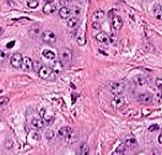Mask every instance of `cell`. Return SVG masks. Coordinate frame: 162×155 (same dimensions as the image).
Returning a JSON list of instances; mask_svg holds the SVG:
<instances>
[{"label":"cell","instance_id":"6da1fadb","mask_svg":"<svg viewBox=\"0 0 162 155\" xmlns=\"http://www.w3.org/2000/svg\"><path fill=\"white\" fill-rule=\"evenodd\" d=\"M59 58H60V64L65 68H69L73 63V53L69 48H61L59 52Z\"/></svg>","mask_w":162,"mask_h":155},{"label":"cell","instance_id":"7a4b0ae2","mask_svg":"<svg viewBox=\"0 0 162 155\" xmlns=\"http://www.w3.org/2000/svg\"><path fill=\"white\" fill-rule=\"evenodd\" d=\"M109 17H112L111 20V25H112V29L114 31H119L123 27V20L119 17L118 15H116L114 11H109Z\"/></svg>","mask_w":162,"mask_h":155},{"label":"cell","instance_id":"3957f363","mask_svg":"<svg viewBox=\"0 0 162 155\" xmlns=\"http://www.w3.org/2000/svg\"><path fill=\"white\" fill-rule=\"evenodd\" d=\"M125 90V85L121 81H116L111 85V93L113 94L114 96H121Z\"/></svg>","mask_w":162,"mask_h":155},{"label":"cell","instance_id":"277c9868","mask_svg":"<svg viewBox=\"0 0 162 155\" xmlns=\"http://www.w3.org/2000/svg\"><path fill=\"white\" fill-rule=\"evenodd\" d=\"M42 41L47 44H54L55 41H57V36L53 31H44L42 33Z\"/></svg>","mask_w":162,"mask_h":155},{"label":"cell","instance_id":"5b68a950","mask_svg":"<svg viewBox=\"0 0 162 155\" xmlns=\"http://www.w3.org/2000/svg\"><path fill=\"white\" fill-rule=\"evenodd\" d=\"M42 27L37 24H33L31 27H30V30H29V34H30V37L33 38V39H36V38H39L42 37Z\"/></svg>","mask_w":162,"mask_h":155},{"label":"cell","instance_id":"8992f818","mask_svg":"<svg viewBox=\"0 0 162 155\" xmlns=\"http://www.w3.org/2000/svg\"><path fill=\"white\" fill-rule=\"evenodd\" d=\"M111 105H112V107L116 108V110H122L123 107H125L126 101H125V98L122 97V96H116L113 100L111 101Z\"/></svg>","mask_w":162,"mask_h":155},{"label":"cell","instance_id":"52a82bcc","mask_svg":"<svg viewBox=\"0 0 162 155\" xmlns=\"http://www.w3.org/2000/svg\"><path fill=\"white\" fill-rule=\"evenodd\" d=\"M22 60H24V58H22V55H21V53H14L10 58V63L14 68H21Z\"/></svg>","mask_w":162,"mask_h":155},{"label":"cell","instance_id":"ba28073f","mask_svg":"<svg viewBox=\"0 0 162 155\" xmlns=\"http://www.w3.org/2000/svg\"><path fill=\"white\" fill-rule=\"evenodd\" d=\"M54 72L53 70L49 68V67H42L41 69H39V72H38V75L42 78V79H51L52 78V74H53Z\"/></svg>","mask_w":162,"mask_h":155},{"label":"cell","instance_id":"9c48e42d","mask_svg":"<svg viewBox=\"0 0 162 155\" xmlns=\"http://www.w3.org/2000/svg\"><path fill=\"white\" fill-rule=\"evenodd\" d=\"M138 101L140 103H144V105H149L153 101V97L151 94H147V93H143L138 96Z\"/></svg>","mask_w":162,"mask_h":155},{"label":"cell","instance_id":"30bf717a","mask_svg":"<svg viewBox=\"0 0 162 155\" xmlns=\"http://www.w3.org/2000/svg\"><path fill=\"white\" fill-rule=\"evenodd\" d=\"M104 20V12L102 10H97L92 14V17H91V21L92 24H101Z\"/></svg>","mask_w":162,"mask_h":155},{"label":"cell","instance_id":"8fae6325","mask_svg":"<svg viewBox=\"0 0 162 155\" xmlns=\"http://www.w3.org/2000/svg\"><path fill=\"white\" fill-rule=\"evenodd\" d=\"M96 41L98 42V43H102V44H106L107 46L109 42H111V38L107 33H104V32H100V33H97L96 34Z\"/></svg>","mask_w":162,"mask_h":155},{"label":"cell","instance_id":"7c38bea8","mask_svg":"<svg viewBox=\"0 0 162 155\" xmlns=\"http://www.w3.org/2000/svg\"><path fill=\"white\" fill-rule=\"evenodd\" d=\"M71 134H73V129L70 128V127H61V128L59 129V132H58L59 138H63V139L69 138Z\"/></svg>","mask_w":162,"mask_h":155},{"label":"cell","instance_id":"4fadbf2b","mask_svg":"<svg viewBox=\"0 0 162 155\" xmlns=\"http://www.w3.org/2000/svg\"><path fill=\"white\" fill-rule=\"evenodd\" d=\"M21 68H22L25 72H30V70L33 69V62L31 58L29 57H25L24 60H22V65H21Z\"/></svg>","mask_w":162,"mask_h":155},{"label":"cell","instance_id":"5bb4252c","mask_svg":"<svg viewBox=\"0 0 162 155\" xmlns=\"http://www.w3.org/2000/svg\"><path fill=\"white\" fill-rule=\"evenodd\" d=\"M43 126H44V121H43V119H41V118H32V121H31V127H32V128L41 129Z\"/></svg>","mask_w":162,"mask_h":155},{"label":"cell","instance_id":"9a60e30c","mask_svg":"<svg viewBox=\"0 0 162 155\" xmlns=\"http://www.w3.org/2000/svg\"><path fill=\"white\" fill-rule=\"evenodd\" d=\"M90 154V148L86 143H82L77 148V155H88Z\"/></svg>","mask_w":162,"mask_h":155},{"label":"cell","instance_id":"2e32d148","mask_svg":"<svg viewBox=\"0 0 162 155\" xmlns=\"http://www.w3.org/2000/svg\"><path fill=\"white\" fill-rule=\"evenodd\" d=\"M133 83L135 84V85H138V86H145L146 85V79L143 75H136L133 79Z\"/></svg>","mask_w":162,"mask_h":155},{"label":"cell","instance_id":"e0dca14e","mask_svg":"<svg viewBox=\"0 0 162 155\" xmlns=\"http://www.w3.org/2000/svg\"><path fill=\"white\" fill-rule=\"evenodd\" d=\"M153 15L156 19L162 20V5H155L153 6Z\"/></svg>","mask_w":162,"mask_h":155},{"label":"cell","instance_id":"ac0fdd59","mask_svg":"<svg viewBox=\"0 0 162 155\" xmlns=\"http://www.w3.org/2000/svg\"><path fill=\"white\" fill-rule=\"evenodd\" d=\"M59 17L60 19H69L70 17V10L68 8H60L59 9Z\"/></svg>","mask_w":162,"mask_h":155},{"label":"cell","instance_id":"d6986e66","mask_svg":"<svg viewBox=\"0 0 162 155\" xmlns=\"http://www.w3.org/2000/svg\"><path fill=\"white\" fill-rule=\"evenodd\" d=\"M125 148H129V149H131V148H134V146H136V140H135V138H133V137H130V138H128L125 140Z\"/></svg>","mask_w":162,"mask_h":155},{"label":"cell","instance_id":"ffe728a7","mask_svg":"<svg viewBox=\"0 0 162 155\" xmlns=\"http://www.w3.org/2000/svg\"><path fill=\"white\" fill-rule=\"evenodd\" d=\"M77 25H79V19H76V17H71V19H69L68 21V26L70 27V29H77Z\"/></svg>","mask_w":162,"mask_h":155},{"label":"cell","instance_id":"44dd1931","mask_svg":"<svg viewBox=\"0 0 162 155\" xmlns=\"http://www.w3.org/2000/svg\"><path fill=\"white\" fill-rule=\"evenodd\" d=\"M54 10H55L54 4H46V5L43 6V12L47 14V15H49V14L54 12Z\"/></svg>","mask_w":162,"mask_h":155},{"label":"cell","instance_id":"7402d4cb","mask_svg":"<svg viewBox=\"0 0 162 155\" xmlns=\"http://www.w3.org/2000/svg\"><path fill=\"white\" fill-rule=\"evenodd\" d=\"M81 14V9L80 8H76V6H73L71 10H70V16L71 17H79V15Z\"/></svg>","mask_w":162,"mask_h":155},{"label":"cell","instance_id":"603a6c76","mask_svg":"<svg viewBox=\"0 0 162 155\" xmlns=\"http://www.w3.org/2000/svg\"><path fill=\"white\" fill-rule=\"evenodd\" d=\"M43 57H46L47 59L54 60V59H55V53H54L53 51H49V49H46V51H43Z\"/></svg>","mask_w":162,"mask_h":155},{"label":"cell","instance_id":"cb8c5ba5","mask_svg":"<svg viewBox=\"0 0 162 155\" xmlns=\"http://www.w3.org/2000/svg\"><path fill=\"white\" fill-rule=\"evenodd\" d=\"M112 155H125V145H119L118 149Z\"/></svg>","mask_w":162,"mask_h":155},{"label":"cell","instance_id":"d4e9b609","mask_svg":"<svg viewBox=\"0 0 162 155\" xmlns=\"http://www.w3.org/2000/svg\"><path fill=\"white\" fill-rule=\"evenodd\" d=\"M38 4H39L38 0H29V1H27V6H29L30 9H36Z\"/></svg>","mask_w":162,"mask_h":155},{"label":"cell","instance_id":"484cf974","mask_svg":"<svg viewBox=\"0 0 162 155\" xmlns=\"http://www.w3.org/2000/svg\"><path fill=\"white\" fill-rule=\"evenodd\" d=\"M76 41H77V43H79L80 46H83V44L86 43V41H85V34H83V33H80L79 36L76 37Z\"/></svg>","mask_w":162,"mask_h":155},{"label":"cell","instance_id":"4316f807","mask_svg":"<svg viewBox=\"0 0 162 155\" xmlns=\"http://www.w3.org/2000/svg\"><path fill=\"white\" fill-rule=\"evenodd\" d=\"M53 115H51V113H44L43 115V121L44 122H47V123H51L52 121H53Z\"/></svg>","mask_w":162,"mask_h":155},{"label":"cell","instance_id":"83f0119b","mask_svg":"<svg viewBox=\"0 0 162 155\" xmlns=\"http://www.w3.org/2000/svg\"><path fill=\"white\" fill-rule=\"evenodd\" d=\"M8 102H9V97H0V107H3V106H5V105H8Z\"/></svg>","mask_w":162,"mask_h":155},{"label":"cell","instance_id":"f1b7e54d","mask_svg":"<svg viewBox=\"0 0 162 155\" xmlns=\"http://www.w3.org/2000/svg\"><path fill=\"white\" fill-rule=\"evenodd\" d=\"M46 137H47V139H49V140H52V139L54 138V132H53V131H51V129H48V131H46Z\"/></svg>","mask_w":162,"mask_h":155},{"label":"cell","instance_id":"f546056e","mask_svg":"<svg viewBox=\"0 0 162 155\" xmlns=\"http://www.w3.org/2000/svg\"><path fill=\"white\" fill-rule=\"evenodd\" d=\"M42 67H43V65H42L39 62H33V69H34V70H37V73L39 72V69H41Z\"/></svg>","mask_w":162,"mask_h":155},{"label":"cell","instance_id":"4dcf8cb0","mask_svg":"<svg viewBox=\"0 0 162 155\" xmlns=\"http://www.w3.org/2000/svg\"><path fill=\"white\" fill-rule=\"evenodd\" d=\"M158 128H160V127H158V124H153V126L149 127V132H153V131H157Z\"/></svg>","mask_w":162,"mask_h":155},{"label":"cell","instance_id":"1f68e13d","mask_svg":"<svg viewBox=\"0 0 162 155\" xmlns=\"http://www.w3.org/2000/svg\"><path fill=\"white\" fill-rule=\"evenodd\" d=\"M59 3H60L61 8H66L68 6V0H59Z\"/></svg>","mask_w":162,"mask_h":155},{"label":"cell","instance_id":"d6a6232c","mask_svg":"<svg viewBox=\"0 0 162 155\" xmlns=\"http://www.w3.org/2000/svg\"><path fill=\"white\" fill-rule=\"evenodd\" d=\"M156 86L158 89H162V79H156Z\"/></svg>","mask_w":162,"mask_h":155},{"label":"cell","instance_id":"836d02e7","mask_svg":"<svg viewBox=\"0 0 162 155\" xmlns=\"http://www.w3.org/2000/svg\"><path fill=\"white\" fill-rule=\"evenodd\" d=\"M5 57H6V54H5L3 51H0V62H3V60L5 59Z\"/></svg>","mask_w":162,"mask_h":155},{"label":"cell","instance_id":"e575fe53","mask_svg":"<svg viewBox=\"0 0 162 155\" xmlns=\"http://www.w3.org/2000/svg\"><path fill=\"white\" fill-rule=\"evenodd\" d=\"M12 145H14V143L11 142V140H8V142H6V148H9L10 149V148H12Z\"/></svg>","mask_w":162,"mask_h":155},{"label":"cell","instance_id":"d590c367","mask_svg":"<svg viewBox=\"0 0 162 155\" xmlns=\"http://www.w3.org/2000/svg\"><path fill=\"white\" fill-rule=\"evenodd\" d=\"M92 27L96 30H98V29H101V24H92Z\"/></svg>","mask_w":162,"mask_h":155},{"label":"cell","instance_id":"8d00e7d4","mask_svg":"<svg viewBox=\"0 0 162 155\" xmlns=\"http://www.w3.org/2000/svg\"><path fill=\"white\" fill-rule=\"evenodd\" d=\"M158 142H160V144H162V132H161V134L158 136Z\"/></svg>","mask_w":162,"mask_h":155},{"label":"cell","instance_id":"74e56055","mask_svg":"<svg viewBox=\"0 0 162 155\" xmlns=\"http://www.w3.org/2000/svg\"><path fill=\"white\" fill-rule=\"evenodd\" d=\"M53 1H54V0H46L47 4H53Z\"/></svg>","mask_w":162,"mask_h":155},{"label":"cell","instance_id":"f35d334b","mask_svg":"<svg viewBox=\"0 0 162 155\" xmlns=\"http://www.w3.org/2000/svg\"><path fill=\"white\" fill-rule=\"evenodd\" d=\"M12 46H14V42H10V43L8 44V48H11Z\"/></svg>","mask_w":162,"mask_h":155},{"label":"cell","instance_id":"ab89813d","mask_svg":"<svg viewBox=\"0 0 162 155\" xmlns=\"http://www.w3.org/2000/svg\"><path fill=\"white\" fill-rule=\"evenodd\" d=\"M1 32H3V27L0 26V34H1Z\"/></svg>","mask_w":162,"mask_h":155}]
</instances>
